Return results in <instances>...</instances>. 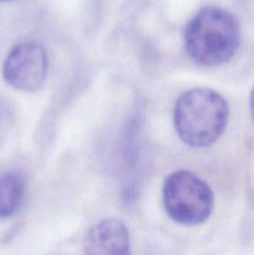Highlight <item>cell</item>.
I'll return each mask as SVG.
<instances>
[{"instance_id": "obj_7", "label": "cell", "mask_w": 254, "mask_h": 255, "mask_svg": "<svg viewBox=\"0 0 254 255\" xmlns=\"http://www.w3.org/2000/svg\"><path fill=\"white\" fill-rule=\"evenodd\" d=\"M249 105H251L252 117H253V120H254V87H253V90H252V92H251V100H249Z\"/></svg>"}, {"instance_id": "obj_2", "label": "cell", "mask_w": 254, "mask_h": 255, "mask_svg": "<svg viewBox=\"0 0 254 255\" xmlns=\"http://www.w3.org/2000/svg\"><path fill=\"white\" fill-rule=\"evenodd\" d=\"M228 104L221 94L207 87L188 90L174 106V127L179 138L191 147L213 144L228 124Z\"/></svg>"}, {"instance_id": "obj_5", "label": "cell", "mask_w": 254, "mask_h": 255, "mask_svg": "<svg viewBox=\"0 0 254 255\" xmlns=\"http://www.w3.org/2000/svg\"><path fill=\"white\" fill-rule=\"evenodd\" d=\"M84 252L85 255H131L128 229L120 219H104L86 233Z\"/></svg>"}, {"instance_id": "obj_4", "label": "cell", "mask_w": 254, "mask_h": 255, "mask_svg": "<svg viewBox=\"0 0 254 255\" xmlns=\"http://www.w3.org/2000/svg\"><path fill=\"white\" fill-rule=\"evenodd\" d=\"M49 60L44 46L35 41L15 45L2 65V76L12 89L35 92L42 87L47 77Z\"/></svg>"}, {"instance_id": "obj_6", "label": "cell", "mask_w": 254, "mask_h": 255, "mask_svg": "<svg viewBox=\"0 0 254 255\" xmlns=\"http://www.w3.org/2000/svg\"><path fill=\"white\" fill-rule=\"evenodd\" d=\"M25 197V182L14 172L0 174V218L14 216Z\"/></svg>"}, {"instance_id": "obj_1", "label": "cell", "mask_w": 254, "mask_h": 255, "mask_svg": "<svg viewBox=\"0 0 254 255\" xmlns=\"http://www.w3.org/2000/svg\"><path fill=\"white\" fill-rule=\"evenodd\" d=\"M241 42L237 17L216 6L203 7L187 24L184 47L188 56L202 66H218L228 61Z\"/></svg>"}, {"instance_id": "obj_3", "label": "cell", "mask_w": 254, "mask_h": 255, "mask_svg": "<svg viewBox=\"0 0 254 255\" xmlns=\"http://www.w3.org/2000/svg\"><path fill=\"white\" fill-rule=\"evenodd\" d=\"M163 204L167 214L174 222L198 226L211 216L214 197L211 187L196 174L177 171L164 181Z\"/></svg>"}, {"instance_id": "obj_8", "label": "cell", "mask_w": 254, "mask_h": 255, "mask_svg": "<svg viewBox=\"0 0 254 255\" xmlns=\"http://www.w3.org/2000/svg\"><path fill=\"white\" fill-rule=\"evenodd\" d=\"M0 1H11V0H0Z\"/></svg>"}]
</instances>
